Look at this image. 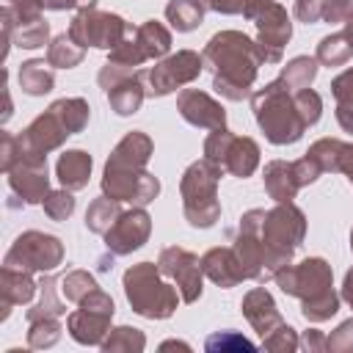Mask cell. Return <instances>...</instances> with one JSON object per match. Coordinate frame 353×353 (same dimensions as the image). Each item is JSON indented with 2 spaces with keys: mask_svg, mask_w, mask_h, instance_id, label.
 Instances as JSON below:
<instances>
[{
  "mask_svg": "<svg viewBox=\"0 0 353 353\" xmlns=\"http://www.w3.org/2000/svg\"><path fill=\"white\" fill-rule=\"evenodd\" d=\"M8 188L22 204H41L50 193V171L47 160H33V157H19L14 168L6 174Z\"/></svg>",
  "mask_w": 353,
  "mask_h": 353,
  "instance_id": "18",
  "label": "cell"
},
{
  "mask_svg": "<svg viewBox=\"0 0 353 353\" xmlns=\"http://www.w3.org/2000/svg\"><path fill=\"white\" fill-rule=\"evenodd\" d=\"M171 347H179V350H185V353L193 350V347H190L188 342H182V339H165V342H160V350H171Z\"/></svg>",
  "mask_w": 353,
  "mask_h": 353,
  "instance_id": "60",
  "label": "cell"
},
{
  "mask_svg": "<svg viewBox=\"0 0 353 353\" xmlns=\"http://www.w3.org/2000/svg\"><path fill=\"white\" fill-rule=\"evenodd\" d=\"M314 58L320 66H345L353 58V47L345 39V33H328L317 41Z\"/></svg>",
  "mask_w": 353,
  "mask_h": 353,
  "instance_id": "36",
  "label": "cell"
},
{
  "mask_svg": "<svg viewBox=\"0 0 353 353\" xmlns=\"http://www.w3.org/2000/svg\"><path fill=\"white\" fill-rule=\"evenodd\" d=\"M350 251H353V229H350Z\"/></svg>",
  "mask_w": 353,
  "mask_h": 353,
  "instance_id": "63",
  "label": "cell"
},
{
  "mask_svg": "<svg viewBox=\"0 0 353 353\" xmlns=\"http://www.w3.org/2000/svg\"><path fill=\"white\" fill-rule=\"evenodd\" d=\"M83 58L85 47H80L69 33H61L47 44V63L52 69H74L83 63Z\"/></svg>",
  "mask_w": 353,
  "mask_h": 353,
  "instance_id": "32",
  "label": "cell"
},
{
  "mask_svg": "<svg viewBox=\"0 0 353 353\" xmlns=\"http://www.w3.org/2000/svg\"><path fill=\"white\" fill-rule=\"evenodd\" d=\"M19 160V138L14 132H0V171L8 174Z\"/></svg>",
  "mask_w": 353,
  "mask_h": 353,
  "instance_id": "48",
  "label": "cell"
},
{
  "mask_svg": "<svg viewBox=\"0 0 353 353\" xmlns=\"http://www.w3.org/2000/svg\"><path fill=\"white\" fill-rule=\"evenodd\" d=\"M339 303H342L339 292L328 290L325 295H320L314 301H301V314H303L306 323H325L339 312Z\"/></svg>",
  "mask_w": 353,
  "mask_h": 353,
  "instance_id": "42",
  "label": "cell"
},
{
  "mask_svg": "<svg viewBox=\"0 0 353 353\" xmlns=\"http://www.w3.org/2000/svg\"><path fill=\"white\" fill-rule=\"evenodd\" d=\"M102 193L116 199V201L146 207L160 196V179L149 168L105 165V171H102Z\"/></svg>",
  "mask_w": 353,
  "mask_h": 353,
  "instance_id": "14",
  "label": "cell"
},
{
  "mask_svg": "<svg viewBox=\"0 0 353 353\" xmlns=\"http://www.w3.org/2000/svg\"><path fill=\"white\" fill-rule=\"evenodd\" d=\"M6 6H11L17 22H28V19H39L44 11V0H6Z\"/></svg>",
  "mask_w": 353,
  "mask_h": 353,
  "instance_id": "52",
  "label": "cell"
},
{
  "mask_svg": "<svg viewBox=\"0 0 353 353\" xmlns=\"http://www.w3.org/2000/svg\"><path fill=\"white\" fill-rule=\"evenodd\" d=\"M334 116H336V124H339L345 132L353 135V108H347V105H336Z\"/></svg>",
  "mask_w": 353,
  "mask_h": 353,
  "instance_id": "57",
  "label": "cell"
},
{
  "mask_svg": "<svg viewBox=\"0 0 353 353\" xmlns=\"http://www.w3.org/2000/svg\"><path fill=\"white\" fill-rule=\"evenodd\" d=\"M94 290H99V284H97V279L88 273V270H69L63 279H61V295L69 301V303H80V301H85Z\"/></svg>",
  "mask_w": 353,
  "mask_h": 353,
  "instance_id": "41",
  "label": "cell"
},
{
  "mask_svg": "<svg viewBox=\"0 0 353 353\" xmlns=\"http://www.w3.org/2000/svg\"><path fill=\"white\" fill-rule=\"evenodd\" d=\"M204 3L201 0H168L165 3V22L176 33H193L204 22Z\"/></svg>",
  "mask_w": 353,
  "mask_h": 353,
  "instance_id": "29",
  "label": "cell"
},
{
  "mask_svg": "<svg viewBox=\"0 0 353 353\" xmlns=\"http://www.w3.org/2000/svg\"><path fill=\"white\" fill-rule=\"evenodd\" d=\"M339 298L353 309V268L345 273V279H342V287H339Z\"/></svg>",
  "mask_w": 353,
  "mask_h": 353,
  "instance_id": "59",
  "label": "cell"
},
{
  "mask_svg": "<svg viewBox=\"0 0 353 353\" xmlns=\"http://www.w3.org/2000/svg\"><path fill=\"white\" fill-rule=\"evenodd\" d=\"M339 174H345L347 179L353 176V143H347V141H345L342 154H339Z\"/></svg>",
  "mask_w": 353,
  "mask_h": 353,
  "instance_id": "58",
  "label": "cell"
},
{
  "mask_svg": "<svg viewBox=\"0 0 353 353\" xmlns=\"http://www.w3.org/2000/svg\"><path fill=\"white\" fill-rule=\"evenodd\" d=\"M110 268H113V256H110V259L102 256V259H99V270H110Z\"/></svg>",
  "mask_w": 353,
  "mask_h": 353,
  "instance_id": "62",
  "label": "cell"
},
{
  "mask_svg": "<svg viewBox=\"0 0 353 353\" xmlns=\"http://www.w3.org/2000/svg\"><path fill=\"white\" fill-rule=\"evenodd\" d=\"M345 141L339 138H320L306 149V157L317 163L323 174H339V154H342Z\"/></svg>",
  "mask_w": 353,
  "mask_h": 353,
  "instance_id": "38",
  "label": "cell"
},
{
  "mask_svg": "<svg viewBox=\"0 0 353 353\" xmlns=\"http://www.w3.org/2000/svg\"><path fill=\"white\" fill-rule=\"evenodd\" d=\"M226 171L207 157L190 163L179 179V196H182V215L193 229H212L221 221V199H218V182Z\"/></svg>",
  "mask_w": 353,
  "mask_h": 353,
  "instance_id": "4",
  "label": "cell"
},
{
  "mask_svg": "<svg viewBox=\"0 0 353 353\" xmlns=\"http://www.w3.org/2000/svg\"><path fill=\"white\" fill-rule=\"evenodd\" d=\"M201 270L221 290H232L240 281H245L243 265H240V259H237V254H234L232 245H215V248L204 251L201 254Z\"/></svg>",
  "mask_w": 353,
  "mask_h": 353,
  "instance_id": "20",
  "label": "cell"
},
{
  "mask_svg": "<svg viewBox=\"0 0 353 353\" xmlns=\"http://www.w3.org/2000/svg\"><path fill=\"white\" fill-rule=\"evenodd\" d=\"M132 25L119 17V14H110V11H99V8H83L72 17L69 22V36L80 44V47H97V50H105L110 52L130 30Z\"/></svg>",
  "mask_w": 353,
  "mask_h": 353,
  "instance_id": "12",
  "label": "cell"
},
{
  "mask_svg": "<svg viewBox=\"0 0 353 353\" xmlns=\"http://www.w3.org/2000/svg\"><path fill=\"white\" fill-rule=\"evenodd\" d=\"M108 61L110 63H119V66H127V69H138L141 63L149 61L146 52H143V47H141V41H138V36H135V28H130L127 36L108 52Z\"/></svg>",
  "mask_w": 353,
  "mask_h": 353,
  "instance_id": "40",
  "label": "cell"
},
{
  "mask_svg": "<svg viewBox=\"0 0 353 353\" xmlns=\"http://www.w3.org/2000/svg\"><path fill=\"white\" fill-rule=\"evenodd\" d=\"M154 154V143L143 130H130L108 154L105 165L116 168H146Z\"/></svg>",
  "mask_w": 353,
  "mask_h": 353,
  "instance_id": "23",
  "label": "cell"
},
{
  "mask_svg": "<svg viewBox=\"0 0 353 353\" xmlns=\"http://www.w3.org/2000/svg\"><path fill=\"white\" fill-rule=\"evenodd\" d=\"M176 110L179 116L199 130H218L226 127V110L218 99H212L207 91L199 88H182L176 94Z\"/></svg>",
  "mask_w": 353,
  "mask_h": 353,
  "instance_id": "19",
  "label": "cell"
},
{
  "mask_svg": "<svg viewBox=\"0 0 353 353\" xmlns=\"http://www.w3.org/2000/svg\"><path fill=\"white\" fill-rule=\"evenodd\" d=\"M105 353H141L146 347V334L132 325H116L99 345Z\"/></svg>",
  "mask_w": 353,
  "mask_h": 353,
  "instance_id": "35",
  "label": "cell"
},
{
  "mask_svg": "<svg viewBox=\"0 0 353 353\" xmlns=\"http://www.w3.org/2000/svg\"><path fill=\"white\" fill-rule=\"evenodd\" d=\"M323 6H325V0H295L292 3V14H295L298 22L314 25V22L323 19Z\"/></svg>",
  "mask_w": 353,
  "mask_h": 353,
  "instance_id": "50",
  "label": "cell"
},
{
  "mask_svg": "<svg viewBox=\"0 0 353 353\" xmlns=\"http://www.w3.org/2000/svg\"><path fill=\"white\" fill-rule=\"evenodd\" d=\"M44 44H50V22L44 17L28 19V22H14V47L39 50Z\"/></svg>",
  "mask_w": 353,
  "mask_h": 353,
  "instance_id": "37",
  "label": "cell"
},
{
  "mask_svg": "<svg viewBox=\"0 0 353 353\" xmlns=\"http://www.w3.org/2000/svg\"><path fill=\"white\" fill-rule=\"evenodd\" d=\"M207 11H215V14H226V17H234V14H243L248 0H201Z\"/></svg>",
  "mask_w": 353,
  "mask_h": 353,
  "instance_id": "54",
  "label": "cell"
},
{
  "mask_svg": "<svg viewBox=\"0 0 353 353\" xmlns=\"http://www.w3.org/2000/svg\"><path fill=\"white\" fill-rule=\"evenodd\" d=\"M353 11V0H325L323 6V22L328 25H345V19Z\"/></svg>",
  "mask_w": 353,
  "mask_h": 353,
  "instance_id": "51",
  "label": "cell"
},
{
  "mask_svg": "<svg viewBox=\"0 0 353 353\" xmlns=\"http://www.w3.org/2000/svg\"><path fill=\"white\" fill-rule=\"evenodd\" d=\"M259 154L262 152L254 138L234 135L226 127L210 130V135L204 138V157L237 179H248L259 168Z\"/></svg>",
  "mask_w": 353,
  "mask_h": 353,
  "instance_id": "8",
  "label": "cell"
},
{
  "mask_svg": "<svg viewBox=\"0 0 353 353\" xmlns=\"http://www.w3.org/2000/svg\"><path fill=\"white\" fill-rule=\"evenodd\" d=\"M17 80H19L22 94H28V97H44L55 88V74H52V66L47 63V58L25 61L17 72Z\"/></svg>",
  "mask_w": 353,
  "mask_h": 353,
  "instance_id": "27",
  "label": "cell"
},
{
  "mask_svg": "<svg viewBox=\"0 0 353 353\" xmlns=\"http://www.w3.org/2000/svg\"><path fill=\"white\" fill-rule=\"evenodd\" d=\"M301 347L309 350V353H323V350H325V336H323V331H317V328L303 331V336H301Z\"/></svg>",
  "mask_w": 353,
  "mask_h": 353,
  "instance_id": "56",
  "label": "cell"
},
{
  "mask_svg": "<svg viewBox=\"0 0 353 353\" xmlns=\"http://www.w3.org/2000/svg\"><path fill=\"white\" fill-rule=\"evenodd\" d=\"M69 127L61 121V116L47 108L39 113L17 138H19V157H33V160H47L50 152L61 149L63 141L69 138Z\"/></svg>",
  "mask_w": 353,
  "mask_h": 353,
  "instance_id": "16",
  "label": "cell"
},
{
  "mask_svg": "<svg viewBox=\"0 0 353 353\" xmlns=\"http://www.w3.org/2000/svg\"><path fill=\"white\" fill-rule=\"evenodd\" d=\"M74 190H69V188H58V190H50L47 193V199L41 201V207H44V212H47V218L50 221H66V218H72V212H74Z\"/></svg>",
  "mask_w": 353,
  "mask_h": 353,
  "instance_id": "44",
  "label": "cell"
},
{
  "mask_svg": "<svg viewBox=\"0 0 353 353\" xmlns=\"http://www.w3.org/2000/svg\"><path fill=\"white\" fill-rule=\"evenodd\" d=\"M262 218H265V210L254 207L248 212L240 215V223H237V237L232 243L240 265H243V273L245 279L256 281V284H265L270 281L276 273H279V265L276 259L270 256L268 245L262 243Z\"/></svg>",
  "mask_w": 353,
  "mask_h": 353,
  "instance_id": "7",
  "label": "cell"
},
{
  "mask_svg": "<svg viewBox=\"0 0 353 353\" xmlns=\"http://www.w3.org/2000/svg\"><path fill=\"white\" fill-rule=\"evenodd\" d=\"M157 268L171 284L179 290L182 303H196L204 292V270H201V256L182 245H168L157 256Z\"/></svg>",
  "mask_w": 353,
  "mask_h": 353,
  "instance_id": "15",
  "label": "cell"
},
{
  "mask_svg": "<svg viewBox=\"0 0 353 353\" xmlns=\"http://www.w3.org/2000/svg\"><path fill=\"white\" fill-rule=\"evenodd\" d=\"M317 69H320L317 58H312V55H295L292 61H287V63L281 66L279 80L295 94V91H301V88H312V83H314V77H317Z\"/></svg>",
  "mask_w": 353,
  "mask_h": 353,
  "instance_id": "31",
  "label": "cell"
},
{
  "mask_svg": "<svg viewBox=\"0 0 353 353\" xmlns=\"http://www.w3.org/2000/svg\"><path fill=\"white\" fill-rule=\"evenodd\" d=\"M262 185L265 193L273 201H292L301 190V182L295 176V165L292 160H270L262 168Z\"/></svg>",
  "mask_w": 353,
  "mask_h": 353,
  "instance_id": "25",
  "label": "cell"
},
{
  "mask_svg": "<svg viewBox=\"0 0 353 353\" xmlns=\"http://www.w3.org/2000/svg\"><path fill=\"white\" fill-rule=\"evenodd\" d=\"M204 69V58L196 50H176L165 58L154 61V66L146 69V97H168L182 85H190L199 80Z\"/></svg>",
  "mask_w": 353,
  "mask_h": 353,
  "instance_id": "11",
  "label": "cell"
},
{
  "mask_svg": "<svg viewBox=\"0 0 353 353\" xmlns=\"http://www.w3.org/2000/svg\"><path fill=\"white\" fill-rule=\"evenodd\" d=\"M204 350L207 353H232V350H256V345L251 339H245L237 331H215L204 339Z\"/></svg>",
  "mask_w": 353,
  "mask_h": 353,
  "instance_id": "43",
  "label": "cell"
},
{
  "mask_svg": "<svg viewBox=\"0 0 353 353\" xmlns=\"http://www.w3.org/2000/svg\"><path fill=\"white\" fill-rule=\"evenodd\" d=\"M63 243L55 234L39 232V229H28L22 232L11 248L3 256L6 268H19L28 273H52L61 262H63Z\"/></svg>",
  "mask_w": 353,
  "mask_h": 353,
  "instance_id": "9",
  "label": "cell"
},
{
  "mask_svg": "<svg viewBox=\"0 0 353 353\" xmlns=\"http://www.w3.org/2000/svg\"><path fill=\"white\" fill-rule=\"evenodd\" d=\"M240 309H243V317L251 323V328L259 334V339L268 336L276 325L284 323V317H281V312H279L273 295H270L265 287H251V290L243 295Z\"/></svg>",
  "mask_w": 353,
  "mask_h": 353,
  "instance_id": "21",
  "label": "cell"
},
{
  "mask_svg": "<svg viewBox=\"0 0 353 353\" xmlns=\"http://www.w3.org/2000/svg\"><path fill=\"white\" fill-rule=\"evenodd\" d=\"M91 168H94V160L85 149H66L55 163V176L61 188L83 190L91 179Z\"/></svg>",
  "mask_w": 353,
  "mask_h": 353,
  "instance_id": "26",
  "label": "cell"
},
{
  "mask_svg": "<svg viewBox=\"0 0 353 353\" xmlns=\"http://www.w3.org/2000/svg\"><path fill=\"white\" fill-rule=\"evenodd\" d=\"M36 292H39V284L33 281V273L3 265V270H0V298H3V314H0V320H6L11 314V306L30 303Z\"/></svg>",
  "mask_w": 353,
  "mask_h": 353,
  "instance_id": "24",
  "label": "cell"
},
{
  "mask_svg": "<svg viewBox=\"0 0 353 353\" xmlns=\"http://www.w3.org/2000/svg\"><path fill=\"white\" fill-rule=\"evenodd\" d=\"M251 110H254V119H256L259 130L265 132V138L273 146L298 143L306 132V124H303V119L295 108L292 91L279 77L265 83L262 88H256L251 94Z\"/></svg>",
  "mask_w": 353,
  "mask_h": 353,
  "instance_id": "2",
  "label": "cell"
},
{
  "mask_svg": "<svg viewBox=\"0 0 353 353\" xmlns=\"http://www.w3.org/2000/svg\"><path fill=\"white\" fill-rule=\"evenodd\" d=\"M331 94H334L336 105L353 108V66H347L342 74H336L331 80Z\"/></svg>",
  "mask_w": 353,
  "mask_h": 353,
  "instance_id": "49",
  "label": "cell"
},
{
  "mask_svg": "<svg viewBox=\"0 0 353 353\" xmlns=\"http://www.w3.org/2000/svg\"><path fill=\"white\" fill-rule=\"evenodd\" d=\"M105 99L116 116H135L146 99V69H135L124 74L105 91Z\"/></svg>",
  "mask_w": 353,
  "mask_h": 353,
  "instance_id": "22",
  "label": "cell"
},
{
  "mask_svg": "<svg viewBox=\"0 0 353 353\" xmlns=\"http://www.w3.org/2000/svg\"><path fill=\"white\" fill-rule=\"evenodd\" d=\"M44 8H50V11H83V8H97V0H44Z\"/></svg>",
  "mask_w": 353,
  "mask_h": 353,
  "instance_id": "55",
  "label": "cell"
},
{
  "mask_svg": "<svg viewBox=\"0 0 353 353\" xmlns=\"http://www.w3.org/2000/svg\"><path fill=\"white\" fill-rule=\"evenodd\" d=\"M58 290H61V279L55 276H44L41 284H39V301L28 309V323L30 320H41V317H63L66 314V303L58 298Z\"/></svg>",
  "mask_w": 353,
  "mask_h": 353,
  "instance_id": "28",
  "label": "cell"
},
{
  "mask_svg": "<svg viewBox=\"0 0 353 353\" xmlns=\"http://www.w3.org/2000/svg\"><path fill=\"white\" fill-rule=\"evenodd\" d=\"M152 234V215L146 212V207H130L121 210V215L116 218V223L102 234L105 237V248L108 254L116 256H130L132 251L143 248L146 240Z\"/></svg>",
  "mask_w": 353,
  "mask_h": 353,
  "instance_id": "17",
  "label": "cell"
},
{
  "mask_svg": "<svg viewBox=\"0 0 353 353\" xmlns=\"http://www.w3.org/2000/svg\"><path fill=\"white\" fill-rule=\"evenodd\" d=\"M262 347L270 353H295L301 347V336L290 323H281L268 336H262Z\"/></svg>",
  "mask_w": 353,
  "mask_h": 353,
  "instance_id": "45",
  "label": "cell"
},
{
  "mask_svg": "<svg viewBox=\"0 0 353 353\" xmlns=\"http://www.w3.org/2000/svg\"><path fill=\"white\" fill-rule=\"evenodd\" d=\"M61 334H63L61 317L30 320V323H28V347H33V350H47V347L58 345Z\"/></svg>",
  "mask_w": 353,
  "mask_h": 353,
  "instance_id": "39",
  "label": "cell"
},
{
  "mask_svg": "<svg viewBox=\"0 0 353 353\" xmlns=\"http://www.w3.org/2000/svg\"><path fill=\"white\" fill-rule=\"evenodd\" d=\"M262 243L276 259L279 270L292 262V254L306 237V215L295 201H276V207L265 210L262 218Z\"/></svg>",
  "mask_w": 353,
  "mask_h": 353,
  "instance_id": "5",
  "label": "cell"
},
{
  "mask_svg": "<svg viewBox=\"0 0 353 353\" xmlns=\"http://www.w3.org/2000/svg\"><path fill=\"white\" fill-rule=\"evenodd\" d=\"M135 36H138V41H141V47H143L149 61H160V58H165L171 52V41H174L171 30L157 19H146L143 25H138Z\"/></svg>",
  "mask_w": 353,
  "mask_h": 353,
  "instance_id": "30",
  "label": "cell"
},
{
  "mask_svg": "<svg viewBox=\"0 0 353 353\" xmlns=\"http://www.w3.org/2000/svg\"><path fill=\"white\" fill-rule=\"evenodd\" d=\"M328 353H353V317L342 320L328 336H325Z\"/></svg>",
  "mask_w": 353,
  "mask_h": 353,
  "instance_id": "47",
  "label": "cell"
},
{
  "mask_svg": "<svg viewBox=\"0 0 353 353\" xmlns=\"http://www.w3.org/2000/svg\"><path fill=\"white\" fill-rule=\"evenodd\" d=\"M154 262H138L130 265L121 276V287L127 295V303L135 314L146 320H168L179 306V290L168 281Z\"/></svg>",
  "mask_w": 353,
  "mask_h": 353,
  "instance_id": "3",
  "label": "cell"
},
{
  "mask_svg": "<svg viewBox=\"0 0 353 353\" xmlns=\"http://www.w3.org/2000/svg\"><path fill=\"white\" fill-rule=\"evenodd\" d=\"M50 108L61 116V121L69 127L72 135H77V132H83V130L88 127L91 105H88L83 97H63V99H55Z\"/></svg>",
  "mask_w": 353,
  "mask_h": 353,
  "instance_id": "34",
  "label": "cell"
},
{
  "mask_svg": "<svg viewBox=\"0 0 353 353\" xmlns=\"http://www.w3.org/2000/svg\"><path fill=\"white\" fill-rule=\"evenodd\" d=\"M273 281L284 295H292L298 301H314L334 290V270L323 256H306L298 265H284Z\"/></svg>",
  "mask_w": 353,
  "mask_h": 353,
  "instance_id": "13",
  "label": "cell"
},
{
  "mask_svg": "<svg viewBox=\"0 0 353 353\" xmlns=\"http://www.w3.org/2000/svg\"><path fill=\"white\" fill-rule=\"evenodd\" d=\"M113 314H116V303H113V298L99 287V290H94L85 301H80L77 309L66 317V331H69V336H72L77 345L99 347L102 339H105L108 331H110Z\"/></svg>",
  "mask_w": 353,
  "mask_h": 353,
  "instance_id": "10",
  "label": "cell"
},
{
  "mask_svg": "<svg viewBox=\"0 0 353 353\" xmlns=\"http://www.w3.org/2000/svg\"><path fill=\"white\" fill-rule=\"evenodd\" d=\"M204 69L212 72V88L229 102L251 99L262 58L256 41L243 30H218L201 50Z\"/></svg>",
  "mask_w": 353,
  "mask_h": 353,
  "instance_id": "1",
  "label": "cell"
},
{
  "mask_svg": "<svg viewBox=\"0 0 353 353\" xmlns=\"http://www.w3.org/2000/svg\"><path fill=\"white\" fill-rule=\"evenodd\" d=\"M350 185H353V176H350Z\"/></svg>",
  "mask_w": 353,
  "mask_h": 353,
  "instance_id": "64",
  "label": "cell"
},
{
  "mask_svg": "<svg viewBox=\"0 0 353 353\" xmlns=\"http://www.w3.org/2000/svg\"><path fill=\"white\" fill-rule=\"evenodd\" d=\"M119 215H121V201H116V199H110V196L102 193L85 210V229L94 232V234H105L116 223Z\"/></svg>",
  "mask_w": 353,
  "mask_h": 353,
  "instance_id": "33",
  "label": "cell"
},
{
  "mask_svg": "<svg viewBox=\"0 0 353 353\" xmlns=\"http://www.w3.org/2000/svg\"><path fill=\"white\" fill-rule=\"evenodd\" d=\"M243 19L256 25V50L262 63H281L284 47L292 39V19L279 0H248Z\"/></svg>",
  "mask_w": 353,
  "mask_h": 353,
  "instance_id": "6",
  "label": "cell"
},
{
  "mask_svg": "<svg viewBox=\"0 0 353 353\" xmlns=\"http://www.w3.org/2000/svg\"><path fill=\"white\" fill-rule=\"evenodd\" d=\"M342 33H345V39H347L350 47H353V11H350V17L345 19V30H342Z\"/></svg>",
  "mask_w": 353,
  "mask_h": 353,
  "instance_id": "61",
  "label": "cell"
},
{
  "mask_svg": "<svg viewBox=\"0 0 353 353\" xmlns=\"http://www.w3.org/2000/svg\"><path fill=\"white\" fill-rule=\"evenodd\" d=\"M292 165H295V176H298L301 188H306V185H312V182H317V179L323 176V171L317 168V163H314V160H309L306 154H303V157H298V160H292Z\"/></svg>",
  "mask_w": 353,
  "mask_h": 353,
  "instance_id": "53",
  "label": "cell"
},
{
  "mask_svg": "<svg viewBox=\"0 0 353 353\" xmlns=\"http://www.w3.org/2000/svg\"><path fill=\"white\" fill-rule=\"evenodd\" d=\"M292 99H295V108H298L303 124L314 127L320 121V116H323V97L314 88H301V91L292 94Z\"/></svg>",
  "mask_w": 353,
  "mask_h": 353,
  "instance_id": "46",
  "label": "cell"
}]
</instances>
